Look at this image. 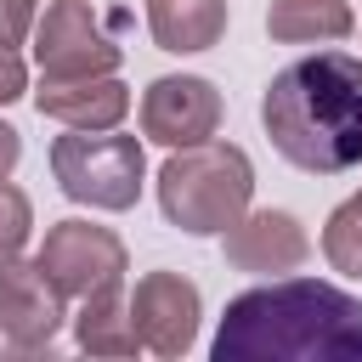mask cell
<instances>
[{
    "label": "cell",
    "mask_w": 362,
    "mask_h": 362,
    "mask_svg": "<svg viewBox=\"0 0 362 362\" xmlns=\"http://www.w3.org/2000/svg\"><path fill=\"white\" fill-rule=\"evenodd\" d=\"M34 260L45 266V277H51L68 300H85V294H96V288H107V283H124V272H130L124 238H119L113 226L79 221V215L51 221L45 238H40V249H34Z\"/></svg>",
    "instance_id": "8992f818"
},
{
    "label": "cell",
    "mask_w": 362,
    "mask_h": 362,
    "mask_svg": "<svg viewBox=\"0 0 362 362\" xmlns=\"http://www.w3.org/2000/svg\"><path fill=\"white\" fill-rule=\"evenodd\" d=\"M17 158H23V136H17V124H6V119H0V175H11V170H17Z\"/></svg>",
    "instance_id": "d6986e66"
},
{
    "label": "cell",
    "mask_w": 362,
    "mask_h": 362,
    "mask_svg": "<svg viewBox=\"0 0 362 362\" xmlns=\"http://www.w3.org/2000/svg\"><path fill=\"white\" fill-rule=\"evenodd\" d=\"M356 28L351 0H272L266 6V34L277 45H334Z\"/></svg>",
    "instance_id": "5bb4252c"
},
{
    "label": "cell",
    "mask_w": 362,
    "mask_h": 362,
    "mask_svg": "<svg viewBox=\"0 0 362 362\" xmlns=\"http://www.w3.org/2000/svg\"><path fill=\"white\" fill-rule=\"evenodd\" d=\"M34 68L40 79H90V74H119L124 51L102 28L90 0H51L34 17Z\"/></svg>",
    "instance_id": "5b68a950"
},
{
    "label": "cell",
    "mask_w": 362,
    "mask_h": 362,
    "mask_svg": "<svg viewBox=\"0 0 362 362\" xmlns=\"http://www.w3.org/2000/svg\"><path fill=\"white\" fill-rule=\"evenodd\" d=\"M266 141L305 175H345L362 164V57L311 51L260 90Z\"/></svg>",
    "instance_id": "7a4b0ae2"
},
{
    "label": "cell",
    "mask_w": 362,
    "mask_h": 362,
    "mask_svg": "<svg viewBox=\"0 0 362 362\" xmlns=\"http://www.w3.org/2000/svg\"><path fill=\"white\" fill-rule=\"evenodd\" d=\"M17 96H28V62L11 45H0V107L17 102Z\"/></svg>",
    "instance_id": "ac0fdd59"
},
{
    "label": "cell",
    "mask_w": 362,
    "mask_h": 362,
    "mask_svg": "<svg viewBox=\"0 0 362 362\" xmlns=\"http://www.w3.org/2000/svg\"><path fill=\"white\" fill-rule=\"evenodd\" d=\"M221 255L243 277H288V272H300L311 260V232L288 209H255L249 204L221 232Z\"/></svg>",
    "instance_id": "30bf717a"
},
{
    "label": "cell",
    "mask_w": 362,
    "mask_h": 362,
    "mask_svg": "<svg viewBox=\"0 0 362 362\" xmlns=\"http://www.w3.org/2000/svg\"><path fill=\"white\" fill-rule=\"evenodd\" d=\"M74 345L85 356H107V362H124V356L141 351L124 283H107V288H96V294L79 300V311H74Z\"/></svg>",
    "instance_id": "4fadbf2b"
},
{
    "label": "cell",
    "mask_w": 362,
    "mask_h": 362,
    "mask_svg": "<svg viewBox=\"0 0 362 362\" xmlns=\"http://www.w3.org/2000/svg\"><path fill=\"white\" fill-rule=\"evenodd\" d=\"M158 209L187 238H221L249 204H255V164L238 141H192L170 147V158L153 175Z\"/></svg>",
    "instance_id": "3957f363"
},
{
    "label": "cell",
    "mask_w": 362,
    "mask_h": 362,
    "mask_svg": "<svg viewBox=\"0 0 362 362\" xmlns=\"http://www.w3.org/2000/svg\"><path fill=\"white\" fill-rule=\"evenodd\" d=\"M130 322L141 334V351L175 362L198 345V322H204V294L192 277L181 272H147L130 288Z\"/></svg>",
    "instance_id": "ba28073f"
},
{
    "label": "cell",
    "mask_w": 362,
    "mask_h": 362,
    "mask_svg": "<svg viewBox=\"0 0 362 362\" xmlns=\"http://www.w3.org/2000/svg\"><path fill=\"white\" fill-rule=\"evenodd\" d=\"M28 232H34V204L23 187H11V175H0V260L23 255L28 249Z\"/></svg>",
    "instance_id": "2e32d148"
},
{
    "label": "cell",
    "mask_w": 362,
    "mask_h": 362,
    "mask_svg": "<svg viewBox=\"0 0 362 362\" xmlns=\"http://www.w3.org/2000/svg\"><path fill=\"white\" fill-rule=\"evenodd\" d=\"M215 362H362V300L322 277H266L226 300Z\"/></svg>",
    "instance_id": "6da1fadb"
},
{
    "label": "cell",
    "mask_w": 362,
    "mask_h": 362,
    "mask_svg": "<svg viewBox=\"0 0 362 362\" xmlns=\"http://www.w3.org/2000/svg\"><path fill=\"white\" fill-rule=\"evenodd\" d=\"M40 119H57L62 130H119L130 113V85L119 74H90V79H40L34 90Z\"/></svg>",
    "instance_id": "8fae6325"
},
{
    "label": "cell",
    "mask_w": 362,
    "mask_h": 362,
    "mask_svg": "<svg viewBox=\"0 0 362 362\" xmlns=\"http://www.w3.org/2000/svg\"><path fill=\"white\" fill-rule=\"evenodd\" d=\"M68 322V294L45 277L40 260H0V339L11 351H51Z\"/></svg>",
    "instance_id": "52a82bcc"
},
{
    "label": "cell",
    "mask_w": 362,
    "mask_h": 362,
    "mask_svg": "<svg viewBox=\"0 0 362 362\" xmlns=\"http://www.w3.org/2000/svg\"><path fill=\"white\" fill-rule=\"evenodd\" d=\"M34 17H40V0H0V45H23L34 34Z\"/></svg>",
    "instance_id": "e0dca14e"
},
{
    "label": "cell",
    "mask_w": 362,
    "mask_h": 362,
    "mask_svg": "<svg viewBox=\"0 0 362 362\" xmlns=\"http://www.w3.org/2000/svg\"><path fill=\"white\" fill-rule=\"evenodd\" d=\"M141 136L158 147H192L221 130V90L204 74H164L141 90Z\"/></svg>",
    "instance_id": "9c48e42d"
},
{
    "label": "cell",
    "mask_w": 362,
    "mask_h": 362,
    "mask_svg": "<svg viewBox=\"0 0 362 362\" xmlns=\"http://www.w3.org/2000/svg\"><path fill=\"white\" fill-rule=\"evenodd\" d=\"M322 260H328L339 277L362 283V192H351V198L322 221Z\"/></svg>",
    "instance_id": "9a60e30c"
},
{
    "label": "cell",
    "mask_w": 362,
    "mask_h": 362,
    "mask_svg": "<svg viewBox=\"0 0 362 362\" xmlns=\"http://www.w3.org/2000/svg\"><path fill=\"white\" fill-rule=\"evenodd\" d=\"M226 23H232L226 0H147V34L170 57H198L221 45Z\"/></svg>",
    "instance_id": "7c38bea8"
},
{
    "label": "cell",
    "mask_w": 362,
    "mask_h": 362,
    "mask_svg": "<svg viewBox=\"0 0 362 362\" xmlns=\"http://www.w3.org/2000/svg\"><path fill=\"white\" fill-rule=\"evenodd\" d=\"M51 175L74 204L124 215L147 187V147L124 130H68L51 141Z\"/></svg>",
    "instance_id": "277c9868"
}]
</instances>
